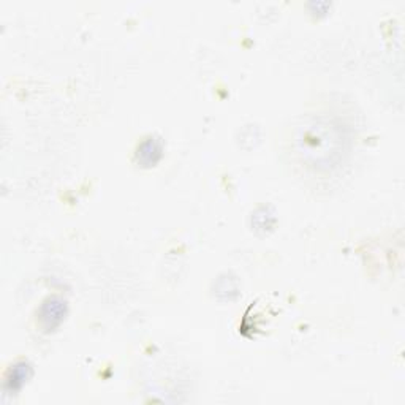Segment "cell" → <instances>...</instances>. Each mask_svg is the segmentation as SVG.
Listing matches in <instances>:
<instances>
[{
    "label": "cell",
    "instance_id": "obj_2",
    "mask_svg": "<svg viewBox=\"0 0 405 405\" xmlns=\"http://www.w3.org/2000/svg\"><path fill=\"white\" fill-rule=\"evenodd\" d=\"M65 301H62L61 298H48V300L41 304L40 312H39V324L43 331H52L59 324L62 323L63 315H65Z\"/></svg>",
    "mask_w": 405,
    "mask_h": 405
},
{
    "label": "cell",
    "instance_id": "obj_5",
    "mask_svg": "<svg viewBox=\"0 0 405 405\" xmlns=\"http://www.w3.org/2000/svg\"><path fill=\"white\" fill-rule=\"evenodd\" d=\"M261 220L258 223H253V228L255 231H266V230H271L276 222V217H274V212L271 207H266V206H261L258 207L257 211L252 214V222H257Z\"/></svg>",
    "mask_w": 405,
    "mask_h": 405
},
{
    "label": "cell",
    "instance_id": "obj_4",
    "mask_svg": "<svg viewBox=\"0 0 405 405\" xmlns=\"http://www.w3.org/2000/svg\"><path fill=\"white\" fill-rule=\"evenodd\" d=\"M29 377H30L29 364H25V362H19V364H16L14 367L10 369L7 382H5V390L7 391L19 390V388L28 382Z\"/></svg>",
    "mask_w": 405,
    "mask_h": 405
},
{
    "label": "cell",
    "instance_id": "obj_6",
    "mask_svg": "<svg viewBox=\"0 0 405 405\" xmlns=\"http://www.w3.org/2000/svg\"><path fill=\"white\" fill-rule=\"evenodd\" d=\"M216 295L222 300H233L238 295V282L231 276L218 277L216 285Z\"/></svg>",
    "mask_w": 405,
    "mask_h": 405
},
{
    "label": "cell",
    "instance_id": "obj_1",
    "mask_svg": "<svg viewBox=\"0 0 405 405\" xmlns=\"http://www.w3.org/2000/svg\"><path fill=\"white\" fill-rule=\"evenodd\" d=\"M291 158L307 172L329 174L342 167L350 154V136L338 119L326 114L300 117L289 136Z\"/></svg>",
    "mask_w": 405,
    "mask_h": 405
},
{
    "label": "cell",
    "instance_id": "obj_3",
    "mask_svg": "<svg viewBox=\"0 0 405 405\" xmlns=\"http://www.w3.org/2000/svg\"><path fill=\"white\" fill-rule=\"evenodd\" d=\"M162 154H163L162 140L156 135H149L140 143V145H138L136 152H135V160L138 165L149 168V167H154V165L162 158Z\"/></svg>",
    "mask_w": 405,
    "mask_h": 405
}]
</instances>
